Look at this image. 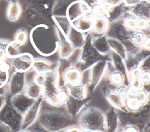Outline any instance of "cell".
Returning a JSON list of instances; mask_svg holds the SVG:
<instances>
[{
  "mask_svg": "<svg viewBox=\"0 0 150 132\" xmlns=\"http://www.w3.org/2000/svg\"><path fill=\"white\" fill-rule=\"evenodd\" d=\"M125 106L128 112H135L138 110L143 105H141L133 96L129 95L125 99Z\"/></svg>",
  "mask_w": 150,
  "mask_h": 132,
  "instance_id": "cell-20",
  "label": "cell"
},
{
  "mask_svg": "<svg viewBox=\"0 0 150 132\" xmlns=\"http://www.w3.org/2000/svg\"><path fill=\"white\" fill-rule=\"evenodd\" d=\"M43 100L42 97L36 100L33 105L23 115L21 130H27L37 120Z\"/></svg>",
  "mask_w": 150,
  "mask_h": 132,
  "instance_id": "cell-9",
  "label": "cell"
},
{
  "mask_svg": "<svg viewBox=\"0 0 150 132\" xmlns=\"http://www.w3.org/2000/svg\"><path fill=\"white\" fill-rule=\"evenodd\" d=\"M19 132H32V131H28L27 130H21Z\"/></svg>",
  "mask_w": 150,
  "mask_h": 132,
  "instance_id": "cell-36",
  "label": "cell"
},
{
  "mask_svg": "<svg viewBox=\"0 0 150 132\" xmlns=\"http://www.w3.org/2000/svg\"><path fill=\"white\" fill-rule=\"evenodd\" d=\"M66 89L69 95L74 98L84 99L88 97L87 87L85 84L81 82L74 85H67Z\"/></svg>",
  "mask_w": 150,
  "mask_h": 132,
  "instance_id": "cell-14",
  "label": "cell"
},
{
  "mask_svg": "<svg viewBox=\"0 0 150 132\" xmlns=\"http://www.w3.org/2000/svg\"><path fill=\"white\" fill-rule=\"evenodd\" d=\"M45 79V74H39L36 73L33 78V81L37 84L42 86Z\"/></svg>",
  "mask_w": 150,
  "mask_h": 132,
  "instance_id": "cell-30",
  "label": "cell"
},
{
  "mask_svg": "<svg viewBox=\"0 0 150 132\" xmlns=\"http://www.w3.org/2000/svg\"><path fill=\"white\" fill-rule=\"evenodd\" d=\"M0 132H12L10 128L5 124L0 121Z\"/></svg>",
  "mask_w": 150,
  "mask_h": 132,
  "instance_id": "cell-32",
  "label": "cell"
},
{
  "mask_svg": "<svg viewBox=\"0 0 150 132\" xmlns=\"http://www.w3.org/2000/svg\"><path fill=\"white\" fill-rule=\"evenodd\" d=\"M26 72L16 70L9 76L6 84L7 92L10 97L24 91L26 86Z\"/></svg>",
  "mask_w": 150,
  "mask_h": 132,
  "instance_id": "cell-6",
  "label": "cell"
},
{
  "mask_svg": "<svg viewBox=\"0 0 150 132\" xmlns=\"http://www.w3.org/2000/svg\"><path fill=\"white\" fill-rule=\"evenodd\" d=\"M105 130V132H118L120 121L117 109L111 107L104 113Z\"/></svg>",
  "mask_w": 150,
  "mask_h": 132,
  "instance_id": "cell-12",
  "label": "cell"
},
{
  "mask_svg": "<svg viewBox=\"0 0 150 132\" xmlns=\"http://www.w3.org/2000/svg\"><path fill=\"white\" fill-rule=\"evenodd\" d=\"M118 132H142V131L135 126L128 125L120 128Z\"/></svg>",
  "mask_w": 150,
  "mask_h": 132,
  "instance_id": "cell-29",
  "label": "cell"
},
{
  "mask_svg": "<svg viewBox=\"0 0 150 132\" xmlns=\"http://www.w3.org/2000/svg\"><path fill=\"white\" fill-rule=\"evenodd\" d=\"M142 132H150V119L147 122L146 124L144 127V128L142 131Z\"/></svg>",
  "mask_w": 150,
  "mask_h": 132,
  "instance_id": "cell-34",
  "label": "cell"
},
{
  "mask_svg": "<svg viewBox=\"0 0 150 132\" xmlns=\"http://www.w3.org/2000/svg\"><path fill=\"white\" fill-rule=\"evenodd\" d=\"M6 1H7V2H9L11 0H5Z\"/></svg>",
  "mask_w": 150,
  "mask_h": 132,
  "instance_id": "cell-38",
  "label": "cell"
},
{
  "mask_svg": "<svg viewBox=\"0 0 150 132\" xmlns=\"http://www.w3.org/2000/svg\"><path fill=\"white\" fill-rule=\"evenodd\" d=\"M115 91L118 94H119L124 99L127 97H128L129 95V86H126L125 85H122L118 86Z\"/></svg>",
  "mask_w": 150,
  "mask_h": 132,
  "instance_id": "cell-26",
  "label": "cell"
},
{
  "mask_svg": "<svg viewBox=\"0 0 150 132\" xmlns=\"http://www.w3.org/2000/svg\"><path fill=\"white\" fill-rule=\"evenodd\" d=\"M33 57L29 53H20L17 56L10 58L11 65L15 70L26 72L32 69L34 61Z\"/></svg>",
  "mask_w": 150,
  "mask_h": 132,
  "instance_id": "cell-8",
  "label": "cell"
},
{
  "mask_svg": "<svg viewBox=\"0 0 150 132\" xmlns=\"http://www.w3.org/2000/svg\"><path fill=\"white\" fill-rule=\"evenodd\" d=\"M83 132H96L93 131H89V130H83Z\"/></svg>",
  "mask_w": 150,
  "mask_h": 132,
  "instance_id": "cell-37",
  "label": "cell"
},
{
  "mask_svg": "<svg viewBox=\"0 0 150 132\" xmlns=\"http://www.w3.org/2000/svg\"><path fill=\"white\" fill-rule=\"evenodd\" d=\"M36 100L28 97L25 92H22L9 98V103L19 113L23 115L33 105Z\"/></svg>",
  "mask_w": 150,
  "mask_h": 132,
  "instance_id": "cell-7",
  "label": "cell"
},
{
  "mask_svg": "<svg viewBox=\"0 0 150 132\" xmlns=\"http://www.w3.org/2000/svg\"><path fill=\"white\" fill-rule=\"evenodd\" d=\"M142 84V88L144 86H148L150 84V72L149 71H142V73L139 77Z\"/></svg>",
  "mask_w": 150,
  "mask_h": 132,
  "instance_id": "cell-27",
  "label": "cell"
},
{
  "mask_svg": "<svg viewBox=\"0 0 150 132\" xmlns=\"http://www.w3.org/2000/svg\"><path fill=\"white\" fill-rule=\"evenodd\" d=\"M103 91L105 98L111 105L112 107L117 110L127 111L124 99L118 94L115 90H111L106 88L103 89Z\"/></svg>",
  "mask_w": 150,
  "mask_h": 132,
  "instance_id": "cell-13",
  "label": "cell"
},
{
  "mask_svg": "<svg viewBox=\"0 0 150 132\" xmlns=\"http://www.w3.org/2000/svg\"><path fill=\"white\" fill-rule=\"evenodd\" d=\"M10 41L6 40L0 39V50L1 49H5L6 46Z\"/></svg>",
  "mask_w": 150,
  "mask_h": 132,
  "instance_id": "cell-33",
  "label": "cell"
},
{
  "mask_svg": "<svg viewBox=\"0 0 150 132\" xmlns=\"http://www.w3.org/2000/svg\"><path fill=\"white\" fill-rule=\"evenodd\" d=\"M55 0H18L22 10H24L28 23L33 27L40 26V18L49 13Z\"/></svg>",
  "mask_w": 150,
  "mask_h": 132,
  "instance_id": "cell-3",
  "label": "cell"
},
{
  "mask_svg": "<svg viewBox=\"0 0 150 132\" xmlns=\"http://www.w3.org/2000/svg\"><path fill=\"white\" fill-rule=\"evenodd\" d=\"M64 131V132H83V130L78 125H74L70 126Z\"/></svg>",
  "mask_w": 150,
  "mask_h": 132,
  "instance_id": "cell-31",
  "label": "cell"
},
{
  "mask_svg": "<svg viewBox=\"0 0 150 132\" xmlns=\"http://www.w3.org/2000/svg\"><path fill=\"white\" fill-rule=\"evenodd\" d=\"M130 96H133L141 105H144L148 103L149 100V93L144 89H141L137 90L132 95Z\"/></svg>",
  "mask_w": 150,
  "mask_h": 132,
  "instance_id": "cell-23",
  "label": "cell"
},
{
  "mask_svg": "<svg viewBox=\"0 0 150 132\" xmlns=\"http://www.w3.org/2000/svg\"><path fill=\"white\" fill-rule=\"evenodd\" d=\"M82 75L77 68H70L64 74V79L67 85H74L81 82Z\"/></svg>",
  "mask_w": 150,
  "mask_h": 132,
  "instance_id": "cell-16",
  "label": "cell"
},
{
  "mask_svg": "<svg viewBox=\"0 0 150 132\" xmlns=\"http://www.w3.org/2000/svg\"><path fill=\"white\" fill-rule=\"evenodd\" d=\"M124 81L125 79L123 75L118 71L113 72L110 75V82L115 85V86H120L122 85H124Z\"/></svg>",
  "mask_w": 150,
  "mask_h": 132,
  "instance_id": "cell-24",
  "label": "cell"
},
{
  "mask_svg": "<svg viewBox=\"0 0 150 132\" xmlns=\"http://www.w3.org/2000/svg\"><path fill=\"white\" fill-rule=\"evenodd\" d=\"M77 124L83 130L105 132L104 113L95 107H88L80 114Z\"/></svg>",
  "mask_w": 150,
  "mask_h": 132,
  "instance_id": "cell-4",
  "label": "cell"
},
{
  "mask_svg": "<svg viewBox=\"0 0 150 132\" xmlns=\"http://www.w3.org/2000/svg\"><path fill=\"white\" fill-rule=\"evenodd\" d=\"M90 99V97H87L84 99H77L69 95L64 105L69 114L71 117L76 118L82 109L89 102Z\"/></svg>",
  "mask_w": 150,
  "mask_h": 132,
  "instance_id": "cell-11",
  "label": "cell"
},
{
  "mask_svg": "<svg viewBox=\"0 0 150 132\" xmlns=\"http://www.w3.org/2000/svg\"><path fill=\"white\" fill-rule=\"evenodd\" d=\"M21 46V45L16 42L15 40L9 42L5 48L7 57L12 58L19 55L20 54L19 47Z\"/></svg>",
  "mask_w": 150,
  "mask_h": 132,
  "instance_id": "cell-21",
  "label": "cell"
},
{
  "mask_svg": "<svg viewBox=\"0 0 150 132\" xmlns=\"http://www.w3.org/2000/svg\"><path fill=\"white\" fill-rule=\"evenodd\" d=\"M27 39L28 33L26 30L24 29H20L15 34V41L22 46L26 42Z\"/></svg>",
  "mask_w": 150,
  "mask_h": 132,
  "instance_id": "cell-25",
  "label": "cell"
},
{
  "mask_svg": "<svg viewBox=\"0 0 150 132\" xmlns=\"http://www.w3.org/2000/svg\"><path fill=\"white\" fill-rule=\"evenodd\" d=\"M6 11V17L11 22H16L21 14V6L18 0H11Z\"/></svg>",
  "mask_w": 150,
  "mask_h": 132,
  "instance_id": "cell-15",
  "label": "cell"
},
{
  "mask_svg": "<svg viewBox=\"0 0 150 132\" xmlns=\"http://www.w3.org/2000/svg\"><path fill=\"white\" fill-rule=\"evenodd\" d=\"M24 92L28 97L33 99L37 100L39 98L42 97V88L40 85L32 81L26 84Z\"/></svg>",
  "mask_w": 150,
  "mask_h": 132,
  "instance_id": "cell-18",
  "label": "cell"
},
{
  "mask_svg": "<svg viewBox=\"0 0 150 132\" xmlns=\"http://www.w3.org/2000/svg\"><path fill=\"white\" fill-rule=\"evenodd\" d=\"M42 88L43 99L51 105H63L69 96L66 89H60L58 86L55 69L45 73V79Z\"/></svg>",
  "mask_w": 150,
  "mask_h": 132,
  "instance_id": "cell-2",
  "label": "cell"
},
{
  "mask_svg": "<svg viewBox=\"0 0 150 132\" xmlns=\"http://www.w3.org/2000/svg\"><path fill=\"white\" fill-rule=\"evenodd\" d=\"M105 67L106 62L105 61H100L93 66L88 81V85L87 86L88 93L91 94L94 92L102 77Z\"/></svg>",
  "mask_w": 150,
  "mask_h": 132,
  "instance_id": "cell-10",
  "label": "cell"
},
{
  "mask_svg": "<svg viewBox=\"0 0 150 132\" xmlns=\"http://www.w3.org/2000/svg\"><path fill=\"white\" fill-rule=\"evenodd\" d=\"M23 115L19 113L6 101L0 111V121L6 125L12 132H19L21 130Z\"/></svg>",
  "mask_w": 150,
  "mask_h": 132,
  "instance_id": "cell-5",
  "label": "cell"
},
{
  "mask_svg": "<svg viewBox=\"0 0 150 132\" xmlns=\"http://www.w3.org/2000/svg\"><path fill=\"white\" fill-rule=\"evenodd\" d=\"M32 69H33L36 73L45 74L49 71H52L53 65L51 62L45 58H35Z\"/></svg>",
  "mask_w": 150,
  "mask_h": 132,
  "instance_id": "cell-17",
  "label": "cell"
},
{
  "mask_svg": "<svg viewBox=\"0 0 150 132\" xmlns=\"http://www.w3.org/2000/svg\"><path fill=\"white\" fill-rule=\"evenodd\" d=\"M144 46L145 47V48L147 50H150V39L149 40H147L145 43L144 44Z\"/></svg>",
  "mask_w": 150,
  "mask_h": 132,
  "instance_id": "cell-35",
  "label": "cell"
},
{
  "mask_svg": "<svg viewBox=\"0 0 150 132\" xmlns=\"http://www.w3.org/2000/svg\"><path fill=\"white\" fill-rule=\"evenodd\" d=\"M51 106L40 108L37 119L38 125L45 131L59 132L70 126L78 125L77 121L69 114L64 105Z\"/></svg>",
  "mask_w": 150,
  "mask_h": 132,
  "instance_id": "cell-1",
  "label": "cell"
},
{
  "mask_svg": "<svg viewBox=\"0 0 150 132\" xmlns=\"http://www.w3.org/2000/svg\"><path fill=\"white\" fill-rule=\"evenodd\" d=\"M73 46L69 43L62 42L59 47V54L61 58L67 59L73 53Z\"/></svg>",
  "mask_w": 150,
  "mask_h": 132,
  "instance_id": "cell-22",
  "label": "cell"
},
{
  "mask_svg": "<svg viewBox=\"0 0 150 132\" xmlns=\"http://www.w3.org/2000/svg\"><path fill=\"white\" fill-rule=\"evenodd\" d=\"M4 87L0 88V111L3 108V107L4 106V105H5V103L7 101V95H6L7 88H6V85L5 88L3 90H2Z\"/></svg>",
  "mask_w": 150,
  "mask_h": 132,
  "instance_id": "cell-28",
  "label": "cell"
},
{
  "mask_svg": "<svg viewBox=\"0 0 150 132\" xmlns=\"http://www.w3.org/2000/svg\"><path fill=\"white\" fill-rule=\"evenodd\" d=\"M11 67L6 60H0V88L5 86L8 82Z\"/></svg>",
  "mask_w": 150,
  "mask_h": 132,
  "instance_id": "cell-19",
  "label": "cell"
}]
</instances>
